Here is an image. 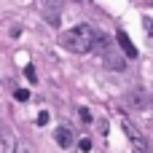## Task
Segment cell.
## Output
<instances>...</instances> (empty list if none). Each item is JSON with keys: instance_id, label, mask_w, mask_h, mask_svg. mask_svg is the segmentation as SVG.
<instances>
[{"instance_id": "1", "label": "cell", "mask_w": 153, "mask_h": 153, "mask_svg": "<svg viewBox=\"0 0 153 153\" xmlns=\"http://www.w3.org/2000/svg\"><path fill=\"white\" fill-rule=\"evenodd\" d=\"M91 38H94V27L91 24H78V27L59 35V46L70 54H89Z\"/></svg>"}, {"instance_id": "2", "label": "cell", "mask_w": 153, "mask_h": 153, "mask_svg": "<svg viewBox=\"0 0 153 153\" xmlns=\"http://www.w3.org/2000/svg\"><path fill=\"white\" fill-rule=\"evenodd\" d=\"M110 48H113V40H110V35H105V32L94 30V38H91V48H89V51H94V54L105 56Z\"/></svg>"}, {"instance_id": "3", "label": "cell", "mask_w": 153, "mask_h": 153, "mask_svg": "<svg viewBox=\"0 0 153 153\" xmlns=\"http://www.w3.org/2000/svg\"><path fill=\"white\" fill-rule=\"evenodd\" d=\"M62 8H65V0H40V11H43V16H46L51 24H56Z\"/></svg>"}, {"instance_id": "4", "label": "cell", "mask_w": 153, "mask_h": 153, "mask_svg": "<svg viewBox=\"0 0 153 153\" xmlns=\"http://www.w3.org/2000/svg\"><path fill=\"white\" fill-rule=\"evenodd\" d=\"M126 105H129L132 110H151V97L137 89V91H132V94L126 97Z\"/></svg>"}, {"instance_id": "5", "label": "cell", "mask_w": 153, "mask_h": 153, "mask_svg": "<svg viewBox=\"0 0 153 153\" xmlns=\"http://www.w3.org/2000/svg\"><path fill=\"white\" fill-rule=\"evenodd\" d=\"M0 145H3V151H5V153H16V148H19L16 134H13L11 129H3V126H0Z\"/></svg>"}, {"instance_id": "6", "label": "cell", "mask_w": 153, "mask_h": 153, "mask_svg": "<svg viewBox=\"0 0 153 153\" xmlns=\"http://www.w3.org/2000/svg\"><path fill=\"white\" fill-rule=\"evenodd\" d=\"M124 132H126V137H129L132 143H137V148H140L143 153H148V143H145V137H143V134H140L129 121H124Z\"/></svg>"}, {"instance_id": "7", "label": "cell", "mask_w": 153, "mask_h": 153, "mask_svg": "<svg viewBox=\"0 0 153 153\" xmlns=\"http://www.w3.org/2000/svg\"><path fill=\"white\" fill-rule=\"evenodd\" d=\"M116 38H118V43H121V51H124L129 59H134V56H137V46L129 40V35H126L124 30H118V32H116Z\"/></svg>"}, {"instance_id": "8", "label": "cell", "mask_w": 153, "mask_h": 153, "mask_svg": "<svg viewBox=\"0 0 153 153\" xmlns=\"http://www.w3.org/2000/svg\"><path fill=\"white\" fill-rule=\"evenodd\" d=\"M105 65H108V70H116V73H121V70H126V62L116 54V46L105 54Z\"/></svg>"}, {"instance_id": "9", "label": "cell", "mask_w": 153, "mask_h": 153, "mask_svg": "<svg viewBox=\"0 0 153 153\" xmlns=\"http://www.w3.org/2000/svg\"><path fill=\"white\" fill-rule=\"evenodd\" d=\"M54 140H56L59 148H70V145H73V132L65 129V126H59V129L54 132Z\"/></svg>"}, {"instance_id": "10", "label": "cell", "mask_w": 153, "mask_h": 153, "mask_svg": "<svg viewBox=\"0 0 153 153\" xmlns=\"http://www.w3.org/2000/svg\"><path fill=\"white\" fill-rule=\"evenodd\" d=\"M13 97H16L19 102H27V100H30V91H27V89H16V94H13Z\"/></svg>"}, {"instance_id": "11", "label": "cell", "mask_w": 153, "mask_h": 153, "mask_svg": "<svg viewBox=\"0 0 153 153\" xmlns=\"http://www.w3.org/2000/svg\"><path fill=\"white\" fill-rule=\"evenodd\" d=\"M78 148H81L83 153H89V151H91V140H89V137H83V140H78Z\"/></svg>"}, {"instance_id": "12", "label": "cell", "mask_w": 153, "mask_h": 153, "mask_svg": "<svg viewBox=\"0 0 153 153\" xmlns=\"http://www.w3.org/2000/svg\"><path fill=\"white\" fill-rule=\"evenodd\" d=\"M48 124V113L43 110V113H38V126H46Z\"/></svg>"}, {"instance_id": "13", "label": "cell", "mask_w": 153, "mask_h": 153, "mask_svg": "<svg viewBox=\"0 0 153 153\" xmlns=\"http://www.w3.org/2000/svg\"><path fill=\"white\" fill-rule=\"evenodd\" d=\"M16 153H35V148H32V145H19Z\"/></svg>"}, {"instance_id": "14", "label": "cell", "mask_w": 153, "mask_h": 153, "mask_svg": "<svg viewBox=\"0 0 153 153\" xmlns=\"http://www.w3.org/2000/svg\"><path fill=\"white\" fill-rule=\"evenodd\" d=\"M24 75H27L30 81H38V75H35V70H32V67H24Z\"/></svg>"}, {"instance_id": "15", "label": "cell", "mask_w": 153, "mask_h": 153, "mask_svg": "<svg viewBox=\"0 0 153 153\" xmlns=\"http://www.w3.org/2000/svg\"><path fill=\"white\" fill-rule=\"evenodd\" d=\"M81 121H86V124H89V121H91V113H89V110H86V108H81Z\"/></svg>"}, {"instance_id": "16", "label": "cell", "mask_w": 153, "mask_h": 153, "mask_svg": "<svg viewBox=\"0 0 153 153\" xmlns=\"http://www.w3.org/2000/svg\"><path fill=\"white\" fill-rule=\"evenodd\" d=\"M143 24H145V30H148V35H151V38H153V19H145Z\"/></svg>"}, {"instance_id": "17", "label": "cell", "mask_w": 153, "mask_h": 153, "mask_svg": "<svg viewBox=\"0 0 153 153\" xmlns=\"http://www.w3.org/2000/svg\"><path fill=\"white\" fill-rule=\"evenodd\" d=\"M0 126H3V124H0Z\"/></svg>"}]
</instances>
